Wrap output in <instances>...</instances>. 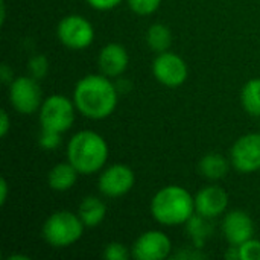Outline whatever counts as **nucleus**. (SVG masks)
<instances>
[{
	"label": "nucleus",
	"instance_id": "f257e3e1",
	"mask_svg": "<svg viewBox=\"0 0 260 260\" xmlns=\"http://www.w3.org/2000/svg\"><path fill=\"white\" fill-rule=\"evenodd\" d=\"M117 88L105 75H87L81 78L73 90L76 110L87 119L104 120L117 107Z\"/></svg>",
	"mask_w": 260,
	"mask_h": 260
},
{
	"label": "nucleus",
	"instance_id": "f03ea898",
	"mask_svg": "<svg viewBox=\"0 0 260 260\" xmlns=\"http://www.w3.org/2000/svg\"><path fill=\"white\" fill-rule=\"evenodd\" d=\"M108 143L96 131H79L67 143V161L81 174L99 172L108 160Z\"/></svg>",
	"mask_w": 260,
	"mask_h": 260
},
{
	"label": "nucleus",
	"instance_id": "7ed1b4c3",
	"mask_svg": "<svg viewBox=\"0 0 260 260\" xmlns=\"http://www.w3.org/2000/svg\"><path fill=\"white\" fill-rule=\"evenodd\" d=\"M151 215L161 225H183L195 215V197L181 186H166L152 197Z\"/></svg>",
	"mask_w": 260,
	"mask_h": 260
},
{
	"label": "nucleus",
	"instance_id": "20e7f679",
	"mask_svg": "<svg viewBox=\"0 0 260 260\" xmlns=\"http://www.w3.org/2000/svg\"><path fill=\"white\" fill-rule=\"evenodd\" d=\"M85 225L81 218L69 210L52 213L43 224V239L55 248H66L76 244L84 233Z\"/></svg>",
	"mask_w": 260,
	"mask_h": 260
},
{
	"label": "nucleus",
	"instance_id": "39448f33",
	"mask_svg": "<svg viewBox=\"0 0 260 260\" xmlns=\"http://www.w3.org/2000/svg\"><path fill=\"white\" fill-rule=\"evenodd\" d=\"M75 102L62 94H52L46 98L38 110L41 129L55 133H66L75 122Z\"/></svg>",
	"mask_w": 260,
	"mask_h": 260
},
{
	"label": "nucleus",
	"instance_id": "423d86ee",
	"mask_svg": "<svg viewBox=\"0 0 260 260\" xmlns=\"http://www.w3.org/2000/svg\"><path fill=\"white\" fill-rule=\"evenodd\" d=\"M56 37L67 49L82 50L91 46L94 40V27L85 17L72 14L61 18L56 26Z\"/></svg>",
	"mask_w": 260,
	"mask_h": 260
},
{
	"label": "nucleus",
	"instance_id": "0eeeda50",
	"mask_svg": "<svg viewBox=\"0 0 260 260\" xmlns=\"http://www.w3.org/2000/svg\"><path fill=\"white\" fill-rule=\"evenodd\" d=\"M8 98L11 107L20 114H34L43 104L38 81L30 75L14 78L9 84Z\"/></svg>",
	"mask_w": 260,
	"mask_h": 260
},
{
	"label": "nucleus",
	"instance_id": "6e6552de",
	"mask_svg": "<svg viewBox=\"0 0 260 260\" xmlns=\"http://www.w3.org/2000/svg\"><path fill=\"white\" fill-rule=\"evenodd\" d=\"M152 75L160 84L175 88L186 82L189 70L186 61L180 55L166 50L157 53L152 62Z\"/></svg>",
	"mask_w": 260,
	"mask_h": 260
},
{
	"label": "nucleus",
	"instance_id": "1a4fd4ad",
	"mask_svg": "<svg viewBox=\"0 0 260 260\" xmlns=\"http://www.w3.org/2000/svg\"><path fill=\"white\" fill-rule=\"evenodd\" d=\"M230 160L236 171L251 174L260 169V133L239 137L230 151Z\"/></svg>",
	"mask_w": 260,
	"mask_h": 260
},
{
	"label": "nucleus",
	"instance_id": "9d476101",
	"mask_svg": "<svg viewBox=\"0 0 260 260\" xmlns=\"http://www.w3.org/2000/svg\"><path fill=\"white\" fill-rule=\"evenodd\" d=\"M136 184L134 171L126 165H111L107 168L98 181L99 192L107 198H119L131 192Z\"/></svg>",
	"mask_w": 260,
	"mask_h": 260
},
{
	"label": "nucleus",
	"instance_id": "9b49d317",
	"mask_svg": "<svg viewBox=\"0 0 260 260\" xmlns=\"http://www.w3.org/2000/svg\"><path fill=\"white\" fill-rule=\"evenodd\" d=\"M172 242L166 233L149 230L142 233L133 244L131 254L137 260H163L171 256Z\"/></svg>",
	"mask_w": 260,
	"mask_h": 260
},
{
	"label": "nucleus",
	"instance_id": "f8f14e48",
	"mask_svg": "<svg viewBox=\"0 0 260 260\" xmlns=\"http://www.w3.org/2000/svg\"><path fill=\"white\" fill-rule=\"evenodd\" d=\"M229 207V195L219 186H207L203 187L195 195V213L207 218L215 219L221 216Z\"/></svg>",
	"mask_w": 260,
	"mask_h": 260
},
{
	"label": "nucleus",
	"instance_id": "ddd939ff",
	"mask_svg": "<svg viewBox=\"0 0 260 260\" xmlns=\"http://www.w3.org/2000/svg\"><path fill=\"white\" fill-rule=\"evenodd\" d=\"M222 233L230 245H241L254 236V222L244 210H232L222 221Z\"/></svg>",
	"mask_w": 260,
	"mask_h": 260
},
{
	"label": "nucleus",
	"instance_id": "4468645a",
	"mask_svg": "<svg viewBox=\"0 0 260 260\" xmlns=\"http://www.w3.org/2000/svg\"><path fill=\"white\" fill-rule=\"evenodd\" d=\"M129 64V56L126 49L119 43L105 44L98 56V66L102 75L108 78H117L125 73Z\"/></svg>",
	"mask_w": 260,
	"mask_h": 260
},
{
	"label": "nucleus",
	"instance_id": "2eb2a0df",
	"mask_svg": "<svg viewBox=\"0 0 260 260\" xmlns=\"http://www.w3.org/2000/svg\"><path fill=\"white\" fill-rule=\"evenodd\" d=\"M78 216L81 218L85 229H94L101 225L102 221L105 219L107 206L98 197H85L78 207Z\"/></svg>",
	"mask_w": 260,
	"mask_h": 260
},
{
	"label": "nucleus",
	"instance_id": "dca6fc26",
	"mask_svg": "<svg viewBox=\"0 0 260 260\" xmlns=\"http://www.w3.org/2000/svg\"><path fill=\"white\" fill-rule=\"evenodd\" d=\"M78 175L79 172L69 161H64V163L55 165L49 171L47 183H49V187L55 192H67L75 186Z\"/></svg>",
	"mask_w": 260,
	"mask_h": 260
},
{
	"label": "nucleus",
	"instance_id": "f3484780",
	"mask_svg": "<svg viewBox=\"0 0 260 260\" xmlns=\"http://www.w3.org/2000/svg\"><path fill=\"white\" fill-rule=\"evenodd\" d=\"M230 169L229 160L221 154H207L200 160V172L204 178L216 181L222 180Z\"/></svg>",
	"mask_w": 260,
	"mask_h": 260
},
{
	"label": "nucleus",
	"instance_id": "a211bd4d",
	"mask_svg": "<svg viewBox=\"0 0 260 260\" xmlns=\"http://www.w3.org/2000/svg\"><path fill=\"white\" fill-rule=\"evenodd\" d=\"M210 221H212V219H207V218H204V216L195 213V215L186 222V225H187V233H189V236H190V239H192V242H193L195 247L203 248L204 244H206V241L212 236V233H213V225L210 224Z\"/></svg>",
	"mask_w": 260,
	"mask_h": 260
},
{
	"label": "nucleus",
	"instance_id": "6ab92c4d",
	"mask_svg": "<svg viewBox=\"0 0 260 260\" xmlns=\"http://www.w3.org/2000/svg\"><path fill=\"white\" fill-rule=\"evenodd\" d=\"M146 43H148L149 49L154 50L155 53H161V52L169 50V47L172 44L171 29L163 23L151 24L148 32H146Z\"/></svg>",
	"mask_w": 260,
	"mask_h": 260
},
{
	"label": "nucleus",
	"instance_id": "aec40b11",
	"mask_svg": "<svg viewBox=\"0 0 260 260\" xmlns=\"http://www.w3.org/2000/svg\"><path fill=\"white\" fill-rule=\"evenodd\" d=\"M241 104L250 116L260 117V78L245 82L241 90Z\"/></svg>",
	"mask_w": 260,
	"mask_h": 260
},
{
	"label": "nucleus",
	"instance_id": "412c9836",
	"mask_svg": "<svg viewBox=\"0 0 260 260\" xmlns=\"http://www.w3.org/2000/svg\"><path fill=\"white\" fill-rule=\"evenodd\" d=\"M27 69H29V75L34 79L40 81V79L46 78V75L49 72V59L44 55H35L30 58Z\"/></svg>",
	"mask_w": 260,
	"mask_h": 260
},
{
	"label": "nucleus",
	"instance_id": "4be33fe9",
	"mask_svg": "<svg viewBox=\"0 0 260 260\" xmlns=\"http://www.w3.org/2000/svg\"><path fill=\"white\" fill-rule=\"evenodd\" d=\"M126 2L129 9L137 15H151L161 5V0H126Z\"/></svg>",
	"mask_w": 260,
	"mask_h": 260
},
{
	"label": "nucleus",
	"instance_id": "5701e85b",
	"mask_svg": "<svg viewBox=\"0 0 260 260\" xmlns=\"http://www.w3.org/2000/svg\"><path fill=\"white\" fill-rule=\"evenodd\" d=\"M241 260H260V241L251 238L244 244L238 245Z\"/></svg>",
	"mask_w": 260,
	"mask_h": 260
},
{
	"label": "nucleus",
	"instance_id": "b1692460",
	"mask_svg": "<svg viewBox=\"0 0 260 260\" xmlns=\"http://www.w3.org/2000/svg\"><path fill=\"white\" fill-rule=\"evenodd\" d=\"M129 256L133 254L120 242H111L104 248V259L107 260H128Z\"/></svg>",
	"mask_w": 260,
	"mask_h": 260
},
{
	"label": "nucleus",
	"instance_id": "393cba45",
	"mask_svg": "<svg viewBox=\"0 0 260 260\" xmlns=\"http://www.w3.org/2000/svg\"><path fill=\"white\" fill-rule=\"evenodd\" d=\"M38 143L43 149H47V151L56 149L61 143V134L55 131H49V129H41Z\"/></svg>",
	"mask_w": 260,
	"mask_h": 260
},
{
	"label": "nucleus",
	"instance_id": "a878e982",
	"mask_svg": "<svg viewBox=\"0 0 260 260\" xmlns=\"http://www.w3.org/2000/svg\"><path fill=\"white\" fill-rule=\"evenodd\" d=\"M123 0H87V3L96 11H110L117 8Z\"/></svg>",
	"mask_w": 260,
	"mask_h": 260
},
{
	"label": "nucleus",
	"instance_id": "bb28decb",
	"mask_svg": "<svg viewBox=\"0 0 260 260\" xmlns=\"http://www.w3.org/2000/svg\"><path fill=\"white\" fill-rule=\"evenodd\" d=\"M175 259H190V260H195V259H206L207 257V254H204L203 251H201V248H198V247H190V248H186V250H183V251H180V253H177L175 256H174Z\"/></svg>",
	"mask_w": 260,
	"mask_h": 260
},
{
	"label": "nucleus",
	"instance_id": "cd10ccee",
	"mask_svg": "<svg viewBox=\"0 0 260 260\" xmlns=\"http://www.w3.org/2000/svg\"><path fill=\"white\" fill-rule=\"evenodd\" d=\"M9 128H11V123H9V114L2 110L0 111V136L2 137H6L8 133H9Z\"/></svg>",
	"mask_w": 260,
	"mask_h": 260
},
{
	"label": "nucleus",
	"instance_id": "c85d7f7f",
	"mask_svg": "<svg viewBox=\"0 0 260 260\" xmlns=\"http://www.w3.org/2000/svg\"><path fill=\"white\" fill-rule=\"evenodd\" d=\"M0 78H2V81H3L5 84H8V85L14 81V78H12V70H9V67H8L6 64H3L2 69H0Z\"/></svg>",
	"mask_w": 260,
	"mask_h": 260
},
{
	"label": "nucleus",
	"instance_id": "c756f323",
	"mask_svg": "<svg viewBox=\"0 0 260 260\" xmlns=\"http://www.w3.org/2000/svg\"><path fill=\"white\" fill-rule=\"evenodd\" d=\"M9 186H8V181H6V178H2L0 180V204L2 206H5V203H6V200H8V189Z\"/></svg>",
	"mask_w": 260,
	"mask_h": 260
}]
</instances>
